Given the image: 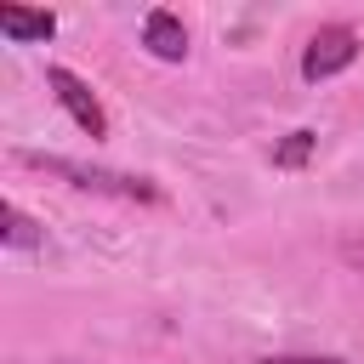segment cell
Segmentation results:
<instances>
[{
  "label": "cell",
  "mask_w": 364,
  "mask_h": 364,
  "mask_svg": "<svg viewBox=\"0 0 364 364\" xmlns=\"http://www.w3.org/2000/svg\"><path fill=\"white\" fill-rule=\"evenodd\" d=\"M17 165H34V171H46V176H63V182L80 188V193H114V199H142V205L159 199V188H154L148 176L108 171V165H85V159H68V154H34V148H23Z\"/></svg>",
  "instance_id": "obj_1"
},
{
  "label": "cell",
  "mask_w": 364,
  "mask_h": 364,
  "mask_svg": "<svg viewBox=\"0 0 364 364\" xmlns=\"http://www.w3.org/2000/svg\"><path fill=\"white\" fill-rule=\"evenodd\" d=\"M353 63H358V28H347V23H324V28L301 46V80H307V85L336 80V74L353 68Z\"/></svg>",
  "instance_id": "obj_2"
},
{
  "label": "cell",
  "mask_w": 364,
  "mask_h": 364,
  "mask_svg": "<svg viewBox=\"0 0 364 364\" xmlns=\"http://www.w3.org/2000/svg\"><path fill=\"white\" fill-rule=\"evenodd\" d=\"M46 85L57 91V102L68 108V119H74L85 136H108V114H102L97 91H91V85H85L74 68H57V63H51V68H46Z\"/></svg>",
  "instance_id": "obj_3"
},
{
  "label": "cell",
  "mask_w": 364,
  "mask_h": 364,
  "mask_svg": "<svg viewBox=\"0 0 364 364\" xmlns=\"http://www.w3.org/2000/svg\"><path fill=\"white\" fill-rule=\"evenodd\" d=\"M142 46H148L159 63H182V57H188V28H182V17L165 11V6H154V11L142 17Z\"/></svg>",
  "instance_id": "obj_4"
},
{
  "label": "cell",
  "mask_w": 364,
  "mask_h": 364,
  "mask_svg": "<svg viewBox=\"0 0 364 364\" xmlns=\"http://www.w3.org/2000/svg\"><path fill=\"white\" fill-rule=\"evenodd\" d=\"M0 34L11 46H46L57 34V17L51 11H23V6H0Z\"/></svg>",
  "instance_id": "obj_5"
},
{
  "label": "cell",
  "mask_w": 364,
  "mask_h": 364,
  "mask_svg": "<svg viewBox=\"0 0 364 364\" xmlns=\"http://www.w3.org/2000/svg\"><path fill=\"white\" fill-rule=\"evenodd\" d=\"M0 239H6V250H34V245H46L40 228H34L17 205H6V233H0Z\"/></svg>",
  "instance_id": "obj_6"
},
{
  "label": "cell",
  "mask_w": 364,
  "mask_h": 364,
  "mask_svg": "<svg viewBox=\"0 0 364 364\" xmlns=\"http://www.w3.org/2000/svg\"><path fill=\"white\" fill-rule=\"evenodd\" d=\"M313 131H290L284 142H279V154H273V165H284V171H296V165H307V154H313Z\"/></svg>",
  "instance_id": "obj_7"
},
{
  "label": "cell",
  "mask_w": 364,
  "mask_h": 364,
  "mask_svg": "<svg viewBox=\"0 0 364 364\" xmlns=\"http://www.w3.org/2000/svg\"><path fill=\"white\" fill-rule=\"evenodd\" d=\"M262 364H353V358H324V353H279V358H262Z\"/></svg>",
  "instance_id": "obj_8"
}]
</instances>
